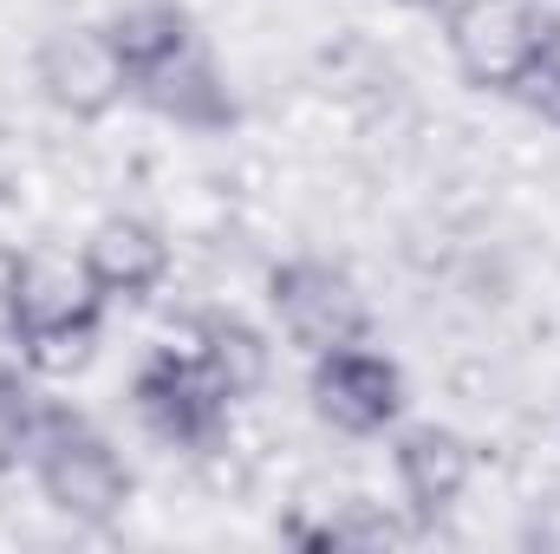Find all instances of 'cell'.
I'll return each instance as SVG.
<instances>
[{"mask_svg": "<svg viewBox=\"0 0 560 554\" xmlns=\"http://www.w3.org/2000/svg\"><path fill=\"white\" fill-rule=\"evenodd\" d=\"M98 33L112 46L118 85H125L131 105L183 125V131H196V138L235 131L242 105H235V92H229V79H222V66H215V53H209V39H202L189 7H176V0H131Z\"/></svg>", "mask_w": 560, "mask_h": 554, "instance_id": "obj_1", "label": "cell"}, {"mask_svg": "<svg viewBox=\"0 0 560 554\" xmlns=\"http://www.w3.org/2000/svg\"><path fill=\"white\" fill-rule=\"evenodd\" d=\"M7 443L26 457L33 483L46 489V503L85 529H112L131 503V470L118 457V443L92 424L85 412L59 405V399H33L20 392V405H7Z\"/></svg>", "mask_w": 560, "mask_h": 554, "instance_id": "obj_2", "label": "cell"}, {"mask_svg": "<svg viewBox=\"0 0 560 554\" xmlns=\"http://www.w3.org/2000/svg\"><path fill=\"white\" fill-rule=\"evenodd\" d=\"M0 300H7V333L20 346V359L46 379L79 372L98 353V333H105V313H112V300L85 275V262H72L59 249L13 255Z\"/></svg>", "mask_w": 560, "mask_h": 554, "instance_id": "obj_3", "label": "cell"}, {"mask_svg": "<svg viewBox=\"0 0 560 554\" xmlns=\"http://www.w3.org/2000/svg\"><path fill=\"white\" fill-rule=\"evenodd\" d=\"M131 412H138V424L156 443L209 457L229 437V424H235V392L215 379V366L196 346L189 353L156 346L138 366V379H131Z\"/></svg>", "mask_w": 560, "mask_h": 554, "instance_id": "obj_4", "label": "cell"}, {"mask_svg": "<svg viewBox=\"0 0 560 554\" xmlns=\"http://www.w3.org/2000/svg\"><path fill=\"white\" fill-rule=\"evenodd\" d=\"M555 26L560 13L535 7V0H450L443 7V39H450L456 72L495 99H509L522 85V72L535 66V53L548 46Z\"/></svg>", "mask_w": 560, "mask_h": 554, "instance_id": "obj_5", "label": "cell"}, {"mask_svg": "<svg viewBox=\"0 0 560 554\" xmlns=\"http://www.w3.org/2000/svg\"><path fill=\"white\" fill-rule=\"evenodd\" d=\"M268 307H275L280 333L313 359V353H332V346H352V339H372V307L359 293V280L319 255H293L268 268Z\"/></svg>", "mask_w": 560, "mask_h": 554, "instance_id": "obj_6", "label": "cell"}, {"mask_svg": "<svg viewBox=\"0 0 560 554\" xmlns=\"http://www.w3.org/2000/svg\"><path fill=\"white\" fill-rule=\"evenodd\" d=\"M306 399L319 424H332L339 437H385L405 417V366L392 353H378L372 339L313 353L306 366Z\"/></svg>", "mask_w": 560, "mask_h": 554, "instance_id": "obj_7", "label": "cell"}, {"mask_svg": "<svg viewBox=\"0 0 560 554\" xmlns=\"http://www.w3.org/2000/svg\"><path fill=\"white\" fill-rule=\"evenodd\" d=\"M392 470H398V489H405L418 529H436L476 476V443L450 424H411L392 443Z\"/></svg>", "mask_w": 560, "mask_h": 554, "instance_id": "obj_8", "label": "cell"}, {"mask_svg": "<svg viewBox=\"0 0 560 554\" xmlns=\"http://www.w3.org/2000/svg\"><path fill=\"white\" fill-rule=\"evenodd\" d=\"M79 262H85V275L98 280V293L118 307H138L150 300L163 280H170V242H163V229H150L143 216H105L92 235H85V249H79Z\"/></svg>", "mask_w": 560, "mask_h": 554, "instance_id": "obj_9", "label": "cell"}, {"mask_svg": "<svg viewBox=\"0 0 560 554\" xmlns=\"http://www.w3.org/2000/svg\"><path fill=\"white\" fill-rule=\"evenodd\" d=\"M39 85H46V99H52L59 112H72V118H98V112H112V105L125 99L118 66H112V46H105L98 26L52 33V39L39 46Z\"/></svg>", "mask_w": 560, "mask_h": 554, "instance_id": "obj_10", "label": "cell"}, {"mask_svg": "<svg viewBox=\"0 0 560 554\" xmlns=\"http://www.w3.org/2000/svg\"><path fill=\"white\" fill-rule=\"evenodd\" d=\"M196 353L215 366V379H222L235 399H248V392L268 385V339H261L242 313H202V320H196Z\"/></svg>", "mask_w": 560, "mask_h": 554, "instance_id": "obj_11", "label": "cell"}, {"mask_svg": "<svg viewBox=\"0 0 560 554\" xmlns=\"http://www.w3.org/2000/svg\"><path fill=\"white\" fill-rule=\"evenodd\" d=\"M509 105H522L528 118H541V125L560 131V26L548 33V46L535 53V66L522 72V85L509 92Z\"/></svg>", "mask_w": 560, "mask_h": 554, "instance_id": "obj_12", "label": "cell"}, {"mask_svg": "<svg viewBox=\"0 0 560 554\" xmlns=\"http://www.w3.org/2000/svg\"><path fill=\"white\" fill-rule=\"evenodd\" d=\"M398 7H411V13H443L450 0H398Z\"/></svg>", "mask_w": 560, "mask_h": 554, "instance_id": "obj_13", "label": "cell"}]
</instances>
